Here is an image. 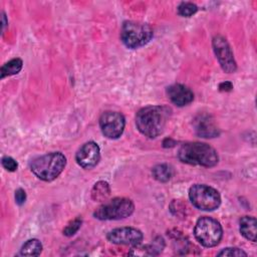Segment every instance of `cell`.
Listing matches in <instances>:
<instances>
[{
    "label": "cell",
    "mask_w": 257,
    "mask_h": 257,
    "mask_svg": "<svg viewBox=\"0 0 257 257\" xmlns=\"http://www.w3.org/2000/svg\"><path fill=\"white\" fill-rule=\"evenodd\" d=\"M171 109L163 105H150L140 109L136 115L138 130L144 136L154 139L160 136L167 124Z\"/></svg>",
    "instance_id": "1"
},
{
    "label": "cell",
    "mask_w": 257,
    "mask_h": 257,
    "mask_svg": "<svg viewBox=\"0 0 257 257\" xmlns=\"http://www.w3.org/2000/svg\"><path fill=\"white\" fill-rule=\"evenodd\" d=\"M178 158L185 164L208 168L216 166L219 162L218 154L214 148L198 142L182 145L178 151Z\"/></svg>",
    "instance_id": "2"
},
{
    "label": "cell",
    "mask_w": 257,
    "mask_h": 257,
    "mask_svg": "<svg viewBox=\"0 0 257 257\" xmlns=\"http://www.w3.org/2000/svg\"><path fill=\"white\" fill-rule=\"evenodd\" d=\"M65 166V156L60 152H52L33 159L30 170L40 180L51 182L62 173Z\"/></svg>",
    "instance_id": "3"
},
{
    "label": "cell",
    "mask_w": 257,
    "mask_h": 257,
    "mask_svg": "<svg viewBox=\"0 0 257 257\" xmlns=\"http://www.w3.org/2000/svg\"><path fill=\"white\" fill-rule=\"evenodd\" d=\"M153 35V29L149 24L137 21H124L120 30L122 43L132 49L146 45Z\"/></svg>",
    "instance_id": "4"
},
{
    "label": "cell",
    "mask_w": 257,
    "mask_h": 257,
    "mask_svg": "<svg viewBox=\"0 0 257 257\" xmlns=\"http://www.w3.org/2000/svg\"><path fill=\"white\" fill-rule=\"evenodd\" d=\"M135 205L127 198H114L104 202L93 213L98 220H120L133 214Z\"/></svg>",
    "instance_id": "5"
},
{
    "label": "cell",
    "mask_w": 257,
    "mask_h": 257,
    "mask_svg": "<svg viewBox=\"0 0 257 257\" xmlns=\"http://www.w3.org/2000/svg\"><path fill=\"white\" fill-rule=\"evenodd\" d=\"M196 240L204 247H214L218 245L223 236L220 223L211 217L200 218L194 229Z\"/></svg>",
    "instance_id": "6"
},
{
    "label": "cell",
    "mask_w": 257,
    "mask_h": 257,
    "mask_svg": "<svg viewBox=\"0 0 257 257\" xmlns=\"http://www.w3.org/2000/svg\"><path fill=\"white\" fill-rule=\"evenodd\" d=\"M189 198L196 208L203 211H213L221 204L219 192L204 184L193 185L189 190Z\"/></svg>",
    "instance_id": "7"
},
{
    "label": "cell",
    "mask_w": 257,
    "mask_h": 257,
    "mask_svg": "<svg viewBox=\"0 0 257 257\" xmlns=\"http://www.w3.org/2000/svg\"><path fill=\"white\" fill-rule=\"evenodd\" d=\"M213 49L215 55L222 67V69L227 73L235 72L237 69V64L231 50V47L226 40L225 37L222 35H216L212 41Z\"/></svg>",
    "instance_id": "8"
},
{
    "label": "cell",
    "mask_w": 257,
    "mask_h": 257,
    "mask_svg": "<svg viewBox=\"0 0 257 257\" xmlns=\"http://www.w3.org/2000/svg\"><path fill=\"white\" fill-rule=\"evenodd\" d=\"M124 116L118 111H104L99 117V126L104 137L117 139L124 130Z\"/></svg>",
    "instance_id": "9"
},
{
    "label": "cell",
    "mask_w": 257,
    "mask_h": 257,
    "mask_svg": "<svg viewBox=\"0 0 257 257\" xmlns=\"http://www.w3.org/2000/svg\"><path fill=\"white\" fill-rule=\"evenodd\" d=\"M106 238L113 244L137 246L143 240V233L137 228L121 227L108 232Z\"/></svg>",
    "instance_id": "10"
},
{
    "label": "cell",
    "mask_w": 257,
    "mask_h": 257,
    "mask_svg": "<svg viewBox=\"0 0 257 257\" xmlns=\"http://www.w3.org/2000/svg\"><path fill=\"white\" fill-rule=\"evenodd\" d=\"M100 159V150L96 143L87 142L83 144L75 155L76 163L83 169H91L97 165Z\"/></svg>",
    "instance_id": "11"
},
{
    "label": "cell",
    "mask_w": 257,
    "mask_h": 257,
    "mask_svg": "<svg viewBox=\"0 0 257 257\" xmlns=\"http://www.w3.org/2000/svg\"><path fill=\"white\" fill-rule=\"evenodd\" d=\"M193 126L201 138H215L220 135L214 118L208 113H199L193 120Z\"/></svg>",
    "instance_id": "12"
},
{
    "label": "cell",
    "mask_w": 257,
    "mask_h": 257,
    "mask_svg": "<svg viewBox=\"0 0 257 257\" xmlns=\"http://www.w3.org/2000/svg\"><path fill=\"white\" fill-rule=\"evenodd\" d=\"M167 94L170 100L178 106H184L191 103L194 99L193 91L186 85L175 83L167 88Z\"/></svg>",
    "instance_id": "13"
},
{
    "label": "cell",
    "mask_w": 257,
    "mask_h": 257,
    "mask_svg": "<svg viewBox=\"0 0 257 257\" xmlns=\"http://www.w3.org/2000/svg\"><path fill=\"white\" fill-rule=\"evenodd\" d=\"M256 219L251 216H244L240 219L239 229L240 233L248 240L256 241Z\"/></svg>",
    "instance_id": "14"
},
{
    "label": "cell",
    "mask_w": 257,
    "mask_h": 257,
    "mask_svg": "<svg viewBox=\"0 0 257 257\" xmlns=\"http://www.w3.org/2000/svg\"><path fill=\"white\" fill-rule=\"evenodd\" d=\"M152 173H153V177L157 181H159L161 183H166L173 177L174 171L170 165L160 164L153 168Z\"/></svg>",
    "instance_id": "15"
},
{
    "label": "cell",
    "mask_w": 257,
    "mask_h": 257,
    "mask_svg": "<svg viewBox=\"0 0 257 257\" xmlns=\"http://www.w3.org/2000/svg\"><path fill=\"white\" fill-rule=\"evenodd\" d=\"M110 194L109 186L104 181H99L94 184L91 191V198L96 202H103Z\"/></svg>",
    "instance_id": "16"
},
{
    "label": "cell",
    "mask_w": 257,
    "mask_h": 257,
    "mask_svg": "<svg viewBox=\"0 0 257 257\" xmlns=\"http://www.w3.org/2000/svg\"><path fill=\"white\" fill-rule=\"evenodd\" d=\"M42 251V244L37 239H30L26 241L20 250V254L23 256H38Z\"/></svg>",
    "instance_id": "17"
},
{
    "label": "cell",
    "mask_w": 257,
    "mask_h": 257,
    "mask_svg": "<svg viewBox=\"0 0 257 257\" xmlns=\"http://www.w3.org/2000/svg\"><path fill=\"white\" fill-rule=\"evenodd\" d=\"M23 62L20 58H13L4 63L1 67V78L17 74L22 68Z\"/></svg>",
    "instance_id": "18"
},
{
    "label": "cell",
    "mask_w": 257,
    "mask_h": 257,
    "mask_svg": "<svg viewBox=\"0 0 257 257\" xmlns=\"http://www.w3.org/2000/svg\"><path fill=\"white\" fill-rule=\"evenodd\" d=\"M177 10L179 15L183 17H191L198 11V7L192 2H182L179 4Z\"/></svg>",
    "instance_id": "19"
},
{
    "label": "cell",
    "mask_w": 257,
    "mask_h": 257,
    "mask_svg": "<svg viewBox=\"0 0 257 257\" xmlns=\"http://www.w3.org/2000/svg\"><path fill=\"white\" fill-rule=\"evenodd\" d=\"M81 223H82V221H81V218H79V217L71 220L63 229V234L67 237L74 235L79 230Z\"/></svg>",
    "instance_id": "20"
},
{
    "label": "cell",
    "mask_w": 257,
    "mask_h": 257,
    "mask_svg": "<svg viewBox=\"0 0 257 257\" xmlns=\"http://www.w3.org/2000/svg\"><path fill=\"white\" fill-rule=\"evenodd\" d=\"M218 256H247V253L236 247H228L220 251Z\"/></svg>",
    "instance_id": "21"
},
{
    "label": "cell",
    "mask_w": 257,
    "mask_h": 257,
    "mask_svg": "<svg viewBox=\"0 0 257 257\" xmlns=\"http://www.w3.org/2000/svg\"><path fill=\"white\" fill-rule=\"evenodd\" d=\"M2 166L4 169H6L9 172H14L18 168L17 162L11 157H4L2 159Z\"/></svg>",
    "instance_id": "22"
},
{
    "label": "cell",
    "mask_w": 257,
    "mask_h": 257,
    "mask_svg": "<svg viewBox=\"0 0 257 257\" xmlns=\"http://www.w3.org/2000/svg\"><path fill=\"white\" fill-rule=\"evenodd\" d=\"M25 200H26V193L23 189H17L15 191V202L21 206L25 203Z\"/></svg>",
    "instance_id": "23"
},
{
    "label": "cell",
    "mask_w": 257,
    "mask_h": 257,
    "mask_svg": "<svg viewBox=\"0 0 257 257\" xmlns=\"http://www.w3.org/2000/svg\"><path fill=\"white\" fill-rule=\"evenodd\" d=\"M233 89V84L230 81H224L219 84V90L221 91H230Z\"/></svg>",
    "instance_id": "24"
},
{
    "label": "cell",
    "mask_w": 257,
    "mask_h": 257,
    "mask_svg": "<svg viewBox=\"0 0 257 257\" xmlns=\"http://www.w3.org/2000/svg\"><path fill=\"white\" fill-rule=\"evenodd\" d=\"M6 17H5V14L2 13V31H4V28H5V25H6Z\"/></svg>",
    "instance_id": "25"
}]
</instances>
